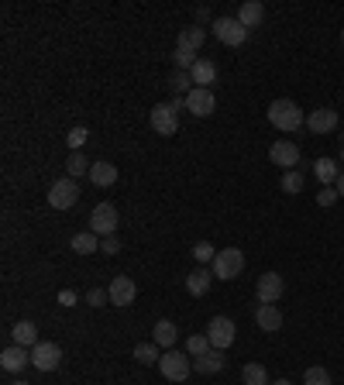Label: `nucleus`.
<instances>
[{
  "mask_svg": "<svg viewBox=\"0 0 344 385\" xmlns=\"http://www.w3.org/2000/svg\"><path fill=\"white\" fill-rule=\"evenodd\" d=\"M241 272H244V251H241V248H220L217 258H214V279L231 282V279H238Z\"/></svg>",
  "mask_w": 344,
  "mask_h": 385,
  "instance_id": "nucleus-2",
  "label": "nucleus"
},
{
  "mask_svg": "<svg viewBox=\"0 0 344 385\" xmlns=\"http://www.w3.org/2000/svg\"><path fill=\"white\" fill-rule=\"evenodd\" d=\"M100 251H104V255H117V251H121V241H117L114 234H111V237H100Z\"/></svg>",
  "mask_w": 344,
  "mask_h": 385,
  "instance_id": "nucleus-38",
  "label": "nucleus"
},
{
  "mask_svg": "<svg viewBox=\"0 0 344 385\" xmlns=\"http://www.w3.org/2000/svg\"><path fill=\"white\" fill-rule=\"evenodd\" d=\"M241 378H244V385H272V382H268V371H265L258 361L244 364V368H241Z\"/></svg>",
  "mask_w": 344,
  "mask_h": 385,
  "instance_id": "nucleus-28",
  "label": "nucleus"
},
{
  "mask_svg": "<svg viewBox=\"0 0 344 385\" xmlns=\"http://www.w3.org/2000/svg\"><path fill=\"white\" fill-rule=\"evenodd\" d=\"M341 162H344V152H341Z\"/></svg>",
  "mask_w": 344,
  "mask_h": 385,
  "instance_id": "nucleus-46",
  "label": "nucleus"
},
{
  "mask_svg": "<svg viewBox=\"0 0 344 385\" xmlns=\"http://www.w3.org/2000/svg\"><path fill=\"white\" fill-rule=\"evenodd\" d=\"M255 323H258V330L275 334V330L282 327V313L275 310V303H258V310H255Z\"/></svg>",
  "mask_w": 344,
  "mask_h": 385,
  "instance_id": "nucleus-16",
  "label": "nucleus"
},
{
  "mask_svg": "<svg viewBox=\"0 0 344 385\" xmlns=\"http://www.w3.org/2000/svg\"><path fill=\"white\" fill-rule=\"evenodd\" d=\"M28 364H32V347L11 344V347L0 351V368H4V371H25Z\"/></svg>",
  "mask_w": 344,
  "mask_h": 385,
  "instance_id": "nucleus-13",
  "label": "nucleus"
},
{
  "mask_svg": "<svg viewBox=\"0 0 344 385\" xmlns=\"http://www.w3.org/2000/svg\"><path fill=\"white\" fill-rule=\"evenodd\" d=\"M159 358H162L159 354V344H138L135 347V361L138 364H159Z\"/></svg>",
  "mask_w": 344,
  "mask_h": 385,
  "instance_id": "nucleus-31",
  "label": "nucleus"
},
{
  "mask_svg": "<svg viewBox=\"0 0 344 385\" xmlns=\"http://www.w3.org/2000/svg\"><path fill=\"white\" fill-rule=\"evenodd\" d=\"M210 28H214V38L224 42V45H231V49L244 45V38H248V28H244L238 18H214Z\"/></svg>",
  "mask_w": 344,
  "mask_h": 385,
  "instance_id": "nucleus-5",
  "label": "nucleus"
},
{
  "mask_svg": "<svg viewBox=\"0 0 344 385\" xmlns=\"http://www.w3.org/2000/svg\"><path fill=\"white\" fill-rule=\"evenodd\" d=\"M90 165H93V162H87L83 152H69V159H66V172H69V179L90 176Z\"/></svg>",
  "mask_w": 344,
  "mask_h": 385,
  "instance_id": "nucleus-27",
  "label": "nucleus"
},
{
  "mask_svg": "<svg viewBox=\"0 0 344 385\" xmlns=\"http://www.w3.org/2000/svg\"><path fill=\"white\" fill-rule=\"evenodd\" d=\"M313 176H317L323 186H334L337 176H341V169H337V162H330V159H317V162H313Z\"/></svg>",
  "mask_w": 344,
  "mask_h": 385,
  "instance_id": "nucleus-25",
  "label": "nucleus"
},
{
  "mask_svg": "<svg viewBox=\"0 0 344 385\" xmlns=\"http://www.w3.org/2000/svg\"><path fill=\"white\" fill-rule=\"evenodd\" d=\"M11 385H28V382H25V378H18V382H11Z\"/></svg>",
  "mask_w": 344,
  "mask_h": 385,
  "instance_id": "nucleus-44",
  "label": "nucleus"
},
{
  "mask_svg": "<svg viewBox=\"0 0 344 385\" xmlns=\"http://www.w3.org/2000/svg\"><path fill=\"white\" fill-rule=\"evenodd\" d=\"M268 124L275 131H299L306 124V117L296 107V100H272L268 104Z\"/></svg>",
  "mask_w": 344,
  "mask_h": 385,
  "instance_id": "nucleus-1",
  "label": "nucleus"
},
{
  "mask_svg": "<svg viewBox=\"0 0 344 385\" xmlns=\"http://www.w3.org/2000/svg\"><path fill=\"white\" fill-rule=\"evenodd\" d=\"M207 351H210V337H207V334L186 337V354H190V358H200V354H207Z\"/></svg>",
  "mask_w": 344,
  "mask_h": 385,
  "instance_id": "nucleus-30",
  "label": "nucleus"
},
{
  "mask_svg": "<svg viewBox=\"0 0 344 385\" xmlns=\"http://www.w3.org/2000/svg\"><path fill=\"white\" fill-rule=\"evenodd\" d=\"M193 258H196V261H214L217 251H214L210 241H196V244H193Z\"/></svg>",
  "mask_w": 344,
  "mask_h": 385,
  "instance_id": "nucleus-35",
  "label": "nucleus"
},
{
  "mask_svg": "<svg viewBox=\"0 0 344 385\" xmlns=\"http://www.w3.org/2000/svg\"><path fill=\"white\" fill-rule=\"evenodd\" d=\"M87 138H90V135H87V128H73V131L66 135V141H69V148H73V152H80Z\"/></svg>",
  "mask_w": 344,
  "mask_h": 385,
  "instance_id": "nucleus-36",
  "label": "nucleus"
},
{
  "mask_svg": "<svg viewBox=\"0 0 344 385\" xmlns=\"http://www.w3.org/2000/svg\"><path fill=\"white\" fill-rule=\"evenodd\" d=\"M272 385H293V382H289V378H275Z\"/></svg>",
  "mask_w": 344,
  "mask_h": 385,
  "instance_id": "nucleus-43",
  "label": "nucleus"
},
{
  "mask_svg": "<svg viewBox=\"0 0 344 385\" xmlns=\"http://www.w3.org/2000/svg\"><path fill=\"white\" fill-rule=\"evenodd\" d=\"M190 83H193L190 73H179V69H176V73L169 76V90H172V97H190V90H193Z\"/></svg>",
  "mask_w": 344,
  "mask_h": 385,
  "instance_id": "nucleus-29",
  "label": "nucleus"
},
{
  "mask_svg": "<svg viewBox=\"0 0 344 385\" xmlns=\"http://www.w3.org/2000/svg\"><path fill=\"white\" fill-rule=\"evenodd\" d=\"M32 364H35L38 371H56V368L62 364V347L52 344V340H38V344L32 347Z\"/></svg>",
  "mask_w": 344,
  "mask_h": 385,
  "instance_id": "nucleus-7",
  "label": "nucleus"
},
{
  "mask_svg": "<svg viewBox=\"0 0 344 385\" xmlns=\"http://www.w3.org/2000/svg\"><path fill=\"white\" fill-rule=\"evenodd\" d=\"M159 371H162V378H169V382H186L190 378V371H193V361L186 358V351H165L162 358H159Z\"/></svg>",
  "mask_w": 344,
  "mask_h": 385,
  "instance_id": "nucleus-3",
  "label": "nucleus"
},
{
  "mask_svg": "<svg viewBox=\"0 0 344 385\" xmlns=\"http://www.w3.org/2000/svg\"><path fill=\"white\" fill-rule=\"evenodd\" d=\"M87 303H90V306H104V303H111V296H107L104 289H90V292H87Z\"/></svg>",
  "mask_w": 344,
  "mask_h": 385,
  "instance_id": "nucleus-39",
  "label": "nucleus"
},
{
  "mask_svg": "<svg viewBox=\"0 0 344 385\" xmlns=\"http://www.w3.org/2000/svg\"><path fill=\"white\" fill-rule=\"evenodd\" d=\"M76 255H93V251H100V237L93 234V231H83V234H76L73 237V244H69Z\"/></svg>",
  "mask_w": 344,
  "mask_h": 385,
  "instance_id": "nucleus-26",
  "label": "nucleus"
},
{
  "mask_svg": "<svg viewBox=\"0 0 344 385\" xmlns=\"http://www.w3.org/2000/svg\"><path fill=\"white\" fill-rule=\"evenodd\" d=\"M234 320L231 316H214L210 323H207V337H210V347H217V351H224V347H231L234 344Z\"/></svg>",
  "mask_w": 344,
  "mask_h": 385,
  "instance_id": "nucleus-9",
  "label": "nucleus"
},
{
  "mask_svg": "<svg viewBox=\"0 0 344 385\" xmlns=\"http://www.w3.org/2000/svg\"><path fill=\"white\" fill-rule=\"evenodd\" d=\"M341 42H344V28H341Z\"/></svg>",
  "mask_w": 344,
  "mask_h": 385,
  "instance_id": "nucleus-45",
  "label": "nucleus"
},
{
  "mask_svg": "<svg viewBox=\"0 0 344 385\" xmlns=\"http://www.w3.org/2000/svg\"><path fill=\"white\" fill-rule=\"evenodd\" d=\"M303 385H330V371H327V368H320V364H313V368H306Z\"/></svg>",
  "mask_w": 344,
  "mask_h": 385,
  "instance_id": "nucleus-32",
  "label": "nucleus"
},
{
  "mask_svg": "<svg viewBox=\"0 0 344 385\" xmlns=\"http://www.w3.org/2000/svg\"><path fill=\"white\" fill-rule=\"evenodd\" d=\"M148 121H152V128H155L159 135H165V138L179 131V110H176L172 104H155L152 114H148Z\"/></svg>",
  "mask_w": 344,
  "mask_h": 385,
  "instance_id": "nucleus-8",
  "label": "nucleus"
},
{
  "mask_svg": "<svg viewBox=\"0 0 344 385\" xmlns=\"http://www.w3.org/2000/svg\"><path fill=\"white\" fill-rule=\"evenodd\" d=\"M282 189H286V193H299V189H303V176H299V169H289V172L282 176Z\"/></svg>",
  "mask_w": 344,
  "mask_h": 385,
  "instance_id": "nucleus-34",
  "label": "nucleus"
},
{
  "mask_svg": "<svg viewBox=\"0 0 344 385\" xmlns=\"http://www.w3.org/2000/svg\"><path fill=\"white\" fill-rule=\"evenodd\" d=\"M337 196H341V193H337L334 186H320V193H317V203H320V207H334V203H337Z\"/></svg>",
  "mask_w": 344,
  "mask_h": 385,
  "instance_id": "nucleus-37",
  "label": "nucleus"
},
{
  "mask_svg": "<svg viewBox=\"0 0 344 385\" xmlns=\"http://www.w3.org/2000/svg\"><path fill=\"white\" fill-rule=\"evenodd\" d=\"M282 289H286V282H282L279 272H262V275H258V285H255L258 303H275V299L282 296Z\"/></svg>",
  "mask_w": 344,
  "mask_h": 385,
  "instance_id": "nucleus-12",
  "label": "nucleus"
},
{
  "mask_svg": "<svg viewBox=\"0 0 344 385\" xmlns=\"http://www.w3.org/2000/svg\"><path fill=\"white\" fill-rule=\"evenodd\" d=\"M268 159L289 172V169L299 162V145H293V141H275V145L268 148Z\"/></svg>",
  "mask_w": 344,
  "mask_h": 385,
  "instance_id": "nucleus-15",
  "label": "nucleus"
},
{
  "mask_svg": "<svg viewBox=\"0 0 344 385\" xmlns=\"http://www.w3.org/2000/svg\"><path fill=\"white\" fill-rule=\"evenodd\" d=\"M11 337H14L18 347H35V344H38V327H35L32 320H18V323L11 327Z\"/></svg>",
  "mask_w": 344,
  "mask_h": 385,
  "instance_id": "nucleus-21",
  "label": "nucleus"
},
{
  "mask_svg": "<svg viewBox=\"0 0 344 385\" xmlns=\"http://www.w3.org/2000/svg\"><path fill=\"white\" fill-rule=\"evenodd\" d=\"M117 207L114 203H97L93 207V213H90V231L97 234V237H111L114 231H117Z\"/></svg>",
  "mask_w": 344,
  "mask_h": 385,
  "instance_id": "nucleus-6",
  "label": "nucleus"
},
{
  "mask_svg": "<svg viewBox=\"0 0 344 385\" xmlns=\"http://www.w3.org/2000/svg\"><path fill=\"white\" fill-rule=\"evenodd\" d=\"M107 296H111V303H114V306H131V303H135V296H138V285H135V279H131V275H117V279L107 285Z\"/></svg>",
  "mask_w": 344,
  "mask_h": 385,
  "instance_id": "nucleus-11",
  "label": "nucleus"
},
{
  "mask_svg": "<svg viewBox=\"0 0 344 385\" xmlns=\"http://www.w3.org/2000/svg\"><path fill=\"white\" fill-rule=\"evenodd\" d=\"M90 183L100 186V189H104V186H114V183H117V165H114V162H93V165H90Z\"/></svg>",
  "mask_w": 344,
  "mask_h": 385,
  "instance_id": "nucleus-19",
  "label": "nucleus"
},
{
  "mask_svg": "<svg viewBox=\"0 0 344 385\" xmlns=\"http://www.w3.org/2000/svg\"><path fill=\"white\" fill-rule=\"evenodd\" d=\"M220 368H224V354L217 347H210L207 354L193 358V371H200V375H217Z\"/></svg>",
  "mask_w": 344,
  "mask_h": 385,
  "instance_id": "nucleus-22",
  "label": "nucleus"
},
{
  "mask_svg": "<svg viewBox=\"0 0 344 385\" xmlns=\"http://www.w3.org/2000/svg\"><path fill=\"white\" fill-rule=\"evenodd\" d=\"M172 62H176V69H179V73H190V69L196 66V56H193V52L176 49V52H172Z\"/></svg>",
  "mask_w": 344,
  "mask_h": 385,
  "instance_id": "nucleus-33",
  "label": "nucleus"
},
{
  "mask_svg": "<svg viewBox=\"0 0 344 385\" xmlns=\"http://www.w3.org/2000/svg\"><path fill=\"white\" fill-rule=\"evenodd\" d=\"M176 337H179V330H176L172 320H159L155 330H152V344H159V347H172Z\"/></svg>",
  "mask_w": 344,
  "mask_h": 385,
  "instance_id": "nucleus-23",
  "label": "nucleus"
},
{
  "mask_svg": "<svg viewBox=\"0 0 344 385\" xmlns=\"http://www.w3.org/2000/svg\"><path fill=\"white\" fill-rule=\"evenodd\" d=\"M306 128H310L313 135H330V131L337 128V110H330V107L310 110V114H306Z\"/></svg>",
  "mask_w": 344,
  "mask_h": 385,
  "instance_id": "nucleus-14",
  "label": "nucleus"
},
{
  "mask_svg": "<svg viewBox=\"0 0 344 385\" xmlns=\"http://www.w3.org/2000/svg\"><path fill=\"white\" fill-rule=\"evenodd\" d=\"M262 18H265V8L258 4V0H248V4H241V11H238V21L244 28H258Z\"/></svg>",
  "mask_w": 344,
  "mask_h": 385,
  "instance_id": "nucleus-24",
  "label": "nucleus"
},
{
  "mask_svg": "<svg viewBox=\"0 0 344 385\" xmlns=\"http://www.w3.org/2000/svg\"><path fill=\"white\" fill-rule=\"evenodd\" d=\"M169 104H172V107H176V110H186V100H183V97H172V100H169Z\"/></svg>",
  "mask_w": 344,
  "mask_h": 385,
  "instance_id": "nucleus-41",
  "label": "nucleus"
},
{
  "mask_svg": "<svg viewBox=\"0 0 344 385\" xmlns=\"http://www.w3.org/2000/svg\"><path fill=\"white\" fill-rule=\"evenodd\" d=\"M186 110H190L193 117H210V114L217 110V97H214V90H200V86H193L190 97H186Z\"/></svg>",
  "mask_w": 344,
  "mask_h": 385,
  "instance_id": "nucleus-10",
  "label": "nucleus"
},
{
  "mask_svg": "<svg viewBox=\"0 0 344 385\" xmlns=\"http://www.w3.org/2000/svg\"><path fill=\"white\" fill-rule=\"evenodd\" d=\"M80 203V183L76 179H56L52 186H49V207L52 210H69V207H76Z\"/></svg>",
  "mask_w": 344,
  "mask_h": 385,
  "instance_id": "nucleus-4",
  "label": "nucleus"
},
{
  "mask_svg": "<svg viewBox=\"0 0 344 385\" xmlns=\"http://www.w3.org/2000/svg\"><path fill=\"white\" fill-rule=\"evenodd\" d=\"M190 80H193V86L210 90V83L217 80V66H214L210 59H196V66L190 69Z\"/></svg>",
  "mask_w": 344,
  "mask_h": 385,
  "instance_id": "nucleus-17",
  "label": "nucleus"
},
{
  "mask_svg": "<svg viewBox=\"0 0 344 385\" xmlns=\"http://www.w3.org/2000/svg\"><path fill=\"white\" fill-rule=\"evenodd\" d=\"M210 282H214V272L200 265V268H193V272L186 275V292H190V296H203V292L210 289Z\"/></svg>",
  "mask_w": 344,
  "mask_h": 385,
  "instance_id": "nucleus-20",
  "label": "nucleus"
},
{
  "mask_svg": "<svg viewBox=\"0 0 344 385\" xmlns=\"http://www.w3.org/2000/svg\"><path fill=\"white\" fill-rule=\"evenodd\" d=\"M207 42V32L203 28H196V25H190V28H183L179 32V38H176V49H183V52H193L196 56V49Z\"/></svg>",
  "mask_w": 344,
  "mask_h": 385,
  "instance_id": "nucleus-18",
  "label": "nucleus"
},
{
  "mask_svg": "<svg viewBox=\"0 0 344 385\" xmlns=\"http://www.w3.org/2000/svg\"><path fill=\"white\" fill-rule=\"evenodd\" d=\"M334 189H337V193H341V196H344V172H341V176H337V183H334Z\"/></svg>",
  "mask_w": 344,
  "mask_h": 385,
  "instance_id": "nucleus-42",
  "label": "nucleus"
},
{
  "mask_svg": "<svg viewBox=\"0 0 344 385\" xmlns=\"http://www.w3.org/2000/svg\"><path fill=\"white\" fill-rule=\"evenodd\" d=\"M59 303H62V306H76V292H73V289H62V292H59Z\"/></svg>",
  "mask_w": 344,
  "mask_h": 385,
  "instance_id": "nucleus-40",
  "label": "nucleus"
}]
</instances>
